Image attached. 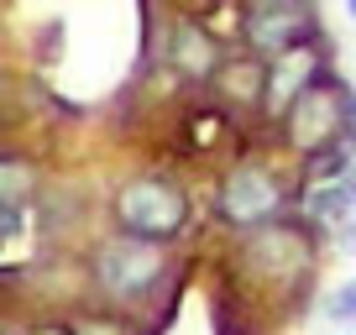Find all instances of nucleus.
<instances>
[{
    "label": "nucleus",
    "instance_id": "obj_1",
    "mask_svg": "<svg viewBox=\"0 0 356 335\" xmlns=\"http://www.w3.org/2000/svg\"><path fill=\"white\" fill-rule=\"evenodd\" d=\"M111 215H115V225H121V236L163 246L168 236L184 231L189 199H184V189H178L173 179H163V173H136V179H126L121 189H115Z\"/></svg>",
    "mask_w": 356,
    "mask_h": 335
},
{
    "label": "nucleus",
    "instance_id": "obj_2",
    "mask_svg": "<svg viewBox=\"0 0 356 335\" xmlns=\"http://www.w3.org/2000/svg\"><path fill=\"white\" fill-rule=\"evenodd\" d=\"M89 272H95V288H100L105 299L136 304V299H147V293L163 283V272H168V252H163V246H152V241L111 236V241H100V252H95Z\"/></svg>",
    "mask_w": 356,
    "mask_h": 335
},
{
    "label": "nucleus",
    "instance_id": "obj_3",
    "mask_svg": "<svg viewBox=\"0 0 356 335\" xmlns=\"http://www.w3.org/2000/svg\"><path fill=\"white\" fill-rule=\"evenodd\" d=\"M278 210H283V183L257 163L236 168L220 183V194H215V215L225 225H236V231H262V225L278 220Z\"/></svg>",
    "mask_w": 356,
    "mask_h": 335
},
{
    "label": "nucleus",
    "instance_id": "obj_4",
    "mask_svg": "<svg viewBox=\"0 0 356 335\" xmlns=\"http://www.w3.org/2000/svg\"><path fill=\"white\" fill-rule=\"evenodd\" d=\"M346 105H351V95L341 90V84H330V79H314L309 90L299 95V100L289 105V142L299 147V152H320V147L341 142L346 136Z\"/></svg>",
    "mask_w": 356,
    "mask_h": 335
},
{
    "label": "nucleus",
    "instance_id": "obj_5",
    "mask_svg": "<svg viewBox=\"0 0 356 335\" xmlns=\"http://www.w3.org/2000/svg\"><path fill=\"white\" fill-rule=\"evenodd\" d=\"M241 32H246V47L257 58H283V53L309 42L314 11L309 6H293V0H262V6H252L241 16Z\"/></svg>",
    "mask_w": 356,
    "mask_h": 335
},
{
    "label": "nucleus",
    "instance_id": "obj_6",
    "mask_svg": "<svg viewBox=\"0 0 356 335\" xmlns=\"http://www.w3.org/2000/svg\"><path fill=\"white\" fill-rule=\"evenodd\" d=\"M314 79H320V58H314L309 42L293 47V53H283V58H273V68L262 74V100H267V111H289V105L309 90Z\"/></svg>",
    "mask_w": 356,
    "mask_h": 335
},
{
    "label": "nucleus",
    "instance_id": "obj_7",
    "mask_svg": "<svg viewBox=\"0 0 356 335\" xmlns=\"http://www.w3.org/2000/svg\"><path fill=\"white\" fill-rule=\"evenodd\" d=\"M173 63H178V74L204 79V74H215V68H220V47H215L200 26L178 22V26H173Z\"/></svg>",
    "mask_w": 356,
    "mask_h": 335
},
{
    "label": "nucleus",
    "instance_id": "obj_8",
    "mask_svg": "<svg viewBox=\"0 0 356 335\" xmlns=\"http://www.w3.org/2000/svg\"><path fill=\"white\" fill-rule=\"evenodd\" d=\"M304 210L314 220H341L346 210H356V179H341V183H314L304 194Z\"/></svg>",
    "mask_w": 356,
    "mask_h": 335
},
{
    "label": "nucleus",
    "instance_id": "obj_9",
    "mask_svg": "<svg viewBox=\"0 0 356 335\" xmlns=\"http://www.w3.org/2000/svg\"><path fill=\"white\" fill-rule=\"evenodd\" d=\"M32 189H37V168L26 157H0V204L22 210Z\"/></svg>",
    "mask_w": 356,
    "mask_h": 335
},
{
    "label": "nucleus",
    "instance_id": "obj_10",
    "mask_svg": "<svg viewBox=\"0 0 356 335\" xmlns=\"http://www.w3.org/2000/svg\"><path fill=\"white\" fill-rule=\"evenodd\" d=\"M325 314H330V320H356V283H346V288L325 304Z\"/></svg>",
    "mask_w": 356,
    "mask_h": 335
},
{
    "label": "nucleus",
    "instance_id": "obj_11",
    "mask_svg": "<svg viewBox=\"0 0 356 335\" xmlns=\"http://www.w3.org/2000/svg\"><path fill=\"white\" fill-rule=\"evenodd\" d=\"M22 220H26V210H11V204H0V236H6V231H16Z\"/></svg>",
    "mask_w": 356,
    "mask_h": 335
},
{
    "label": "nucleus",
    "instance_id": "obj_12",
    "mask_svg": "<svg viewBox=\"0 0 356 335\" xmlns=\"http://www.w3.org/2000/svg\"><path fill=\"white\" fill-rule=\"evenodd\" d=\"M351 16H356V0H351Z\"/></svg>",
    "mask_w": 356,
    "mask_h": 335
},
{
    "label": "nucleus",
    "instance_id": "obj_13",
    "mask_svg": "<svg viewBox=\"0 0 356 335\" xmlns=\"http://www.w3.org/2000/svg\"><path fill=\"white\" fill-rule=\"evenodd\" d=\"M0 335H6V330H0Z\"/></svg>",
    "mask_w": 356,
    "mask_h": 335
}]
</instances>
